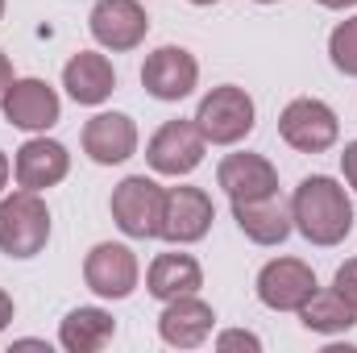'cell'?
<instances>
[{"instance_id": "obj_1", "label": "cell", "mask_w": 357, "mask_h": 353, "mask_svg": "<svg viewBox=\"0 0 357 353\" xmlns=\"http://www.w3.org/2000/svg\"><path fill=\"white\" fill-rule=\"evenodd\" d=\"M291 220L303 241L328 250L354 233V200L333 175H307L291 195Z\"/></svg>"}, {"instance_id": "obj_2", "label": "cell", "mask_w": 357, "mask_h": 353, "mask_svg": "<svg viewBox=\"0 0 357 353\" xmlns=\"http://www.w3.org/2000/svg\"><path fill=\"white\" fill-rule=\"evenodd\" d=\"M50 241V208L42 191H13L0 200V254L4 258H38Z\"/></svg>"}, {"instance_id": "obj_3", "label": "cell", "mask_w": 357, "mask_h": 353, "mask_svg": "<svg viewBox=\"0 0 357 353\" xmlns=\"http://www.w3.org/2000/svg\"><path fill=\"white\" fill-rule=\"evenodd\" d=\"M162 204H167V187L150 175L121 179L112 187V200H108L116 229L133 241H150L162 233Z\"/></svg>"}, {"instance_id": "obj_4", "label": "cell", "mask_w": 357, "mask_h": 353, "mask_svg": "<svg viewBox=\"0 0 357 353\" xmlns=\"http://www.w3.org/2000/svg\"><path fill=\"white\" fill-rule=\"evenodd\" d=\"M254 121H258V108L250 100V91L237 88V84H220L212 88L199 108H195V125L204 133V142L212 146H237L254 133Z\"/></svg>"}, {"instance_id": "obj_5", "label": "cell", "mask_w": 357, "mask_h": 353, "mask_svg": "<svg viewBox=\"0 0 357 353\" xmlns=\"http://www.w3.org/2000/svg\"><path fill=\"white\" fill-rule=\"evenodd\" d=\"M278 133H282V142H287L291 150H299V154H324V150L337 146L341 121H337V112H333L324 100L299 96V100H291V104L278 112Z\"/></svg>"}, {"instance_id": "obj_6", "label": "cell", "mask_w": 357, "mask_h": 353, "mask_svg": "<svg viewBox=\"0 0 357 353\" xmlns=\"http://www.w3.org/2000/svg\"><path fill=\"white\" fill-rule=\"evenodd\" d=\"M204 150H208V142H204L195 117H191V121L178 117V121H167V125L150 137V146H146V163L154 167V175L183 179V175H191V171L204 163Z\"/></svg>"}, {"instance_id": "obj_7", "label": "cell", "mask_w": 357, "mask_h": 353, "mask_svg": "<svg viewBox=\"0 0 357 353\" xmlns=\"http://www.w3.org/2000/svg\"><path fill=\"white\" fill-rule=\"evenodd\" d=\"M137 278H142L137 254L121 241H100L84 258V283L100 299H129L137 291Z\"/></svg>"}, {"instance_id": "obj_8", "label": "cell", "mask_w": 357, "mask_h": 353, "mask_svg": "<svg viewBox=\"0 0 357 353\" xmlns=\"http://www.w3.org/2000/svg\"><path fill=\"white\" fill-rule=\"evenodd\" d=\"M91 38L112 50V54H125V50H137L150 33V17L137 0H96L88 17Z\"/></svg>"}, {"instance_id": "obj_9", "label": "cell", "mask_w": 357, "mask_h": 353, "mask_svg": "<svg viewBox=\"0 0 357 353\" xmlns=\"http://www.w3.org/2000/svg\"><path fill=\"white\" fill-rule=\"evenodd\" d=\"M216 220L212 195L204 187H167V204H162V241L171 246H191L204 241L208 229Z\"/></svg>"}, {"instance_id": "obj_10", "label": "cell", "mask_w": 357, "mask_h": 353, "mask_svg": "<svg viewBox=\"0 0 357 353\" xmlns=\"http://www.w3.org/2000/svg\"><path fill=\"white\" fill-rule=\"evenodd\" d=\"M258 299L266 303L270 312H299L316 291H320V283H316V270L307 262H299V258H274L258 270Z\"/></svg>"}, {"instance_id": "obj_11", "label": "cell", "mask_w": 357, "mask_h": 353, "mask_svg": "<svg viewBox=\"0 0 357 353\" xmlns=\"http://www.w3.org/2000/svg\"><path fill=\"white\" fill-rule=\"evenodd\" d=\"M199 84V63L191 50L183 46H158L146 63H142V88L150 91L154 100L175 104L183 96H191Z\"/></svg>"}, {"instance_id": "obj_12", "label": "cell", "mask_w": 357, "mask_h": 353, "mask_svg": "<svg viewBox=\"0 0 357 353\" xmlns=\"http://www.w3.org/2000/svg\"><path fill=\"white\" fill-rule=\"evenodd\" d=\"M0 108H4V121L25 133H46L63 117V100L46 80H13Z\"/></svg>"}, {"instance_id": "obj_13", "label": "cell", "mask_w": 357, "mask_h": 353, "mask_svg": "<svg viewBox=\"0 0 357 353\" xmlns=\"http://www.w3.org/2000/svg\"><path fill=\"white\" fill-rule=\"evenodd\" d=\"M84 154L96 167H121L137 154V125L125 112H96L84 125Z\"/></svg>"}, {"instance_id": "obj_14", "label": "cell", "mask_w": 357, "mask_h": 353, "mask_svg": "<svg viewBox=\"0 0 357 353\" xmlns=\"http://www.w3.org/2000/svg\"><path fill=\"white\" fill-rule=\"evenodd\" d=\"M212 324H216L212 303H204L199 295H178L158 316V337L171 350H199L212 337Z\"/></svg>"}, {"instance_id": "obj_15", "label": "cell", "mask_w": 357, "mask_h": 353, "mask_svg": "<svg viewBox=\"0 0 357 353\" xmlns=\"http://www.w3.org/2000/svg\"><path fill=\"white\" fill-rule=\"evenodd\" d=\"M67 171H71V154L54 137H29L17 150V163H13V175L25 191H46V187L63 183Z\"/></svg>"}, {"instance_id": "obj_16", "label": "cell", "mask_w": 357, "mask_h": 353, "mask_svg": "<svg viewBox=\"0 0 357 353\" xmlns=\"http://www.w3.org/2000/svg\"><path fill=\"white\" fill-rule=\"evenodd\" d=\"M216 183L225 187L229 200H262V195H278V171H274V163L262 158V154H250V150L220 158Z\"/></svg>"}, {"instance_id": "obj_17", "label": "cell", "mask_w": 357, "mask_h": 353, "mask_svg": "<svg viewBox=\"0 0 357 353\" xmlns=\"http://www.w3.org/2000/svg\"><path fill=\"white\" fill-rule=\"evenodd\" d=\"M233 220H237V229H241L254 246H282V241L295 233L291 204H282L278 195H262V200H233Z\"/></svg>"}, {"instance_id": "obj_18", "label": "cell", "mask_w": 357, "mask_h": 353, "mask_svg": "<svg viewBox=\"0 0 357 353\" xmlns=\"http://www.w3.org/2000/svg\"><path fill=\"white\" fill-rule=\"evenodd\" d=\"M63 88L67 96L75 100V104H104L112 91H116V71H112V63L104 59V54H96V50H79V54H71L67 59V67H63Z\"/></svg>"}, {"instance_id": "obj_19", "label": "cell", "mask_w": 357, "mask_h": 353, "mask_svg": "<svg viewBox=\"0 0 357 353\" xmlns=\"http://www.w3.org/2000/svg\"><path fill=\"white\" fill-rule=\"evenodd\" d=\"M204 287V270L191 254H158L146 270V291L162 303H171L178 295H195Z\"/></svg>"}, {"instance_id": "obj_20", "label": "cell", "mask_w": 357, "mask_h": 353, "mask_svg": "<svg viewBox=\"0 0 357 353\" xmlns=\"http://www.w3.org/2000/svg\"><path fill=\"white\" fill-rule=\"evenodd\" d=\"M116 337V320L104 308H75L59 324V345L67 353H96Z\"/></svg>"}, {"instance_id": "obj_21", "label": "cell", "mask_w": 357, "mask_h": 353, "mask_svg": "<svg viewBox=\"0 0 357 353\" xmlns=\"http://www.w3.org/2000/svg\"><path fill=\"white\" fill-rule=\"evenodd\" d=\"M299 320H303L307 333H324V337H333V333H349V329H354L357 312L337 295V291H316V295L299 308Z\"/></svg>"}, {"instance_id": "obj_22", "label": "cell", "mask_w": 357, "mask_h": 353, "mask_svg": "<svg viewBox=\"0 0 357 353\" xmlns=\"http://www.w3.org/2000/svg\"><path fill=\"white\" fill-rule=\"evenodd\" d=\"M328 59L341 75L357 80V17L341 21L333 33H328Z\"/></svg>"}, {"instance_id": "obj_23", "label": "cell", "mask_w": 357, "mask_h": 353, "mask_svg": "<svg viewBox=\"0 0 357 353\" xmlns=\"http://www.w3.org/2000/svg\"><path fill=\"white\" fill-rule=\"evenodd\" d=\"M216 350L220 353H233V350H250V353H262V337L245 333V329H229L216 337Z\"/></svg>"}, {"instance_id": "obj_24", "label": "cell", "mask_w": 357, "mask_h": 353, "mask_svg": "<svg viewBox=\"0 0 357 353\" xmlns=\"http://www.w3.org/2000/svg\"><path fill=\"white\" fill-rule=\"evenodd\" d=\"M333 291H337V295H341V299H345V303L357 312V258H349V262L337 270V278H333Z\"/></svg>"}, {"instance_id": "obj_25", "label": "cell", "mask_w": 357, "mask_h": 353, "mask_svg": "<svg viewBox=\"0 0 357 353\" xmlns=\"http://www.w3.org/2000/svg\"><path fill=\"white\" fill-rule=\"evenodd\" d=\"M341 171H345V183L357 191V142L345 146V154H341Z\"/></svg>"}, {"instance_id": "obj_26", "label": "cell", "mask_w": 357, "mask_h": 353, "mask_svg": "<svg viewBox=\"0 0 357 353\" xmlns=\"http://www.w3.org/2000/svg\"><path fill=\"white\" fill-rule=\"evenodd\" d=\"M13 80H17V75H13V63H8V54L0 50V104H4V96L13 88Z\"/></svg>"}, {"instance_id": "obj_27", "label": "cell", "mask_w": 357, "mask_h": 353, "mask_svg": "<svg viewBox=\"0 0 357 353\" xmlns=\"http://www.w3.org/2000/svg\"><path fill=\"white\" fill-rule=\"evenodd\" d=\"M13 324V295L8 291H0V333Z\"/></svg>"}, {"instance_id": "obj_28", "label": "cell", "mask_w": 357, "mask_h": 353, "mask_svg": "<svg viewBox=\"0 0 357 353\" xmlns=\"http://www.w3.org/2000/svg\"><path fill=\"white\" fill-rule=\"evenodd\" d=\"M8 175H13V163H8V154L0 150V191L8 187Z\"/></svg>"}, {"instance_id": "obj_29", "label": "cell", "mask_w": 357, "mask_h": 353, "mask_svg": "<svg viewBox=\"0 0 357 353\" xmlns=\"http://www.w3.org/2000/svg\"><path fill=\"white\" fill-rule=\"evenodd\" d=\"M320 8H354L357 0H316Z\"/></svg>"}, {"instance_id": "obj_30", "label": "cell", "mask_w": 357, "mask_h": 353, "mask_svg": "<svg viewBox=\"0 0 357 353\" xmlns=\"http://www.w3.org/2000/svg\"><path fill=\"white\" fill-rule=\"evenodd\" d=\"M187 4H195V8H208V4H220V0H187Z\"/></svg>"}, {"instance_id": "obj_31", "label": "cell", "mask_w": 357, "mask_h": 353, "mask_svg": "<svg viewBox=\"0 0 357 353\" xmlns=\"http://www.w3.org/2000/svg\"><path fill=\"white\" fill-rule=\"evenodd\" d=\"M258 4H278V0H258Z\"/></svg>"}, {"instance_id": "obj_32", "label": "cell", "mask_w": 357, "mask_h": 353, "mask_svg": "<svg viewBox=\"0 0 357 353\" xmlns=\"http://www.w3.org/2000/svg\"><path fill=\"white\" fill-rule=\"evenodd\" d=\"M0 17H4V0H0Z\"/></svg>"}]
</instances>
